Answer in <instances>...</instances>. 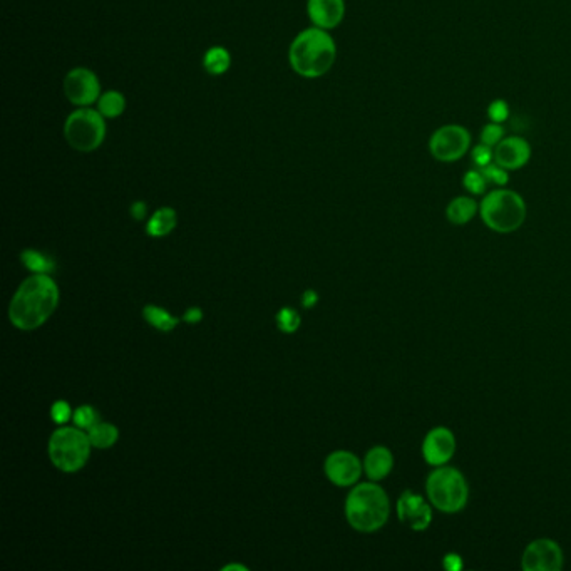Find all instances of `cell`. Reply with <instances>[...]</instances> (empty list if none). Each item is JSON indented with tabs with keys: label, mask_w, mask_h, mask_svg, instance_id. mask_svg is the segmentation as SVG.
I'll use <instances>...</instances> for the list:
<instances>
[{
	"label": "cell",
	"mask_w": 571,
	"mask_h": 571,
	"mask_svg": "<svg viewBox=\"0 0 571 571\" xmlns=\"http://www.w3.org/2000/svg\"><path fill=\"white\" fill-rule=\"evenodd\" d=\"M300 322L302 320H300L299 312L294 308L285 307L277 313V325L282 332H285V334H294V332L299 330Z\"/></svg>",
	"instance_id": "cell-25"
},
{
	"label": "cell",
	"mask_w": 571,
	"mask_h": 571,
	"mask_svg": "<svg viewBox=\"0 0 571 571\" xmlns=\"http://www.w3.org/2000/svg\"><path fill=\"white\" fill-rule=\"evenodd\" d=\"M531 160V146L519 136H507L494 148V163L507 171L521 169Z\"/></svg>",
	"instance_id": "cell-14"
},
{
	"label": "cell",
	"mask_w": 571,
	"mask_h": 571,
	"mask_svg": "<svg viewBox=\"0 0 571 571\" xmlns=\"http://www.w3.org/2000/svg\"><path fill=\"white\" fill-rule=\"evenodd\" d=\"M59 303V289L47 273H35L22 282L13 295L8 318L19 330H35L52 315Z\"/></svg>",
	"instance_id": "cell-1"
},
{
	"label": "cell",
	"mask_w": 571,
	"mask_h": 571,
	"mask_svg": "<svg viewBox=\"0 0 571 571\" xmlns=\"http://www.w3.org/2000/svg\"><path fill=\"white\" fill-rule=\"evenodd\" d=\"M118 429L116 426L107 424V422H97L92 429H89V439L92 446L97 449H107L118 440Z\"/></svg>",
	"instance_id": "cell-21"
},
{
	"label": "cell",
	"mask_w": 571,
	"mask_h": 571,
	"mask_svg": "<svg viewBox=\"0 0 571 571\" xmlns=\"http://www.w3.org/2000/svg\"><path fill=\"white\" fill-rule=\"evenodd\" d=\"M456 452V438L447 427H434L431 429L422 443V456L429 466H444L452 459Z\"/></svg>",
	"instance_id": "cell-12"
},
{
	"label": "cell",
	"mask_w": 571,
	"mask_h": 571,
	"mask_svg": "<svg viewBox=\"0 0 571 571\" xmlns=\"http://www.w3.org/2000/svg\"><path fill=\"white\" fill-rule=\"evenodd\" d=\"M479 211V205L471 196H456L446 208V218L456 227L467 224Z\"/></svg>",
	"instance_id": "cell-17"
},
{
	"label": "cell",
	"mask_w": 571,
	"mask_h": 571,
	"mask_svg": "<svg viewBox=\"0 0 571 571\" xmlns=\"http://www.w3.org/2000/svg\"><path fill=\"white\" fill-rule=\"evenodd\" d=\"M106 118L92 107H78L67 116L64 138L73 150L92 152L99 150L106 138Z\"/></svg>",
	"instance_id": "cell-7"
},
{
	"label": "cell",
	"mask_w": 571,
	"mask_h": 571,
	"mask_svg": "<svg viewBox=\"0 0 571 571\" xmlns=\"http://www.w3.org/2000/svg\"><path fill=\"white\" fill-rule=\"evenodd\" d=\"M230 66H232V54L228 49H224L222 46H215L210 47L208 51L205 52L203 67L208 74L222 76L224 73H228Z\"/></svg>",
	"instance_id": "cell-19"
},
{
	"label": "cell",
	"mask_w": 571,
	"mask_h": 571,
	"mask_svg": "<svg viewBox=\"0 0 571 571\" xmlns=\"http://www.w3.org/2000/svg\"><path fill=\"white\" fill-rule=\"evenodd\" d=\"M143 315H145V320L150 322L152 327L158 328L161 332H169L173 330L174 327L178 325V318H174L169 312H166L164 308L156 307V305H148L143 310Z\"/></svg>",
	"instance_id": "cell-22"
},
{
	"label": "cell",
	"mask_w": 571,
	"mask_h": 571,
	"mask_svg": "<svg viewBox=\"0 0 571 571\" xmlns=\"http://www.w3.org/2000/svg\"><path fill=\"white\" fill-rule=\"evenodd\" d=\"M201 318H203V312H201V310H200V308H196V307L190 308V310H188L186 313H184V320H186V322H190V323H196V322H200Z\"/></svg>",
	"instance_id": "cell-34"
},
{
	"label": "cell",
	"mask_w": 571,
	"mask_h": 571,
	"mask_svg": "<svg viewBox=\"0 0 571 571\" xmlns=\"http://www.w3.org/2000/svg\"><path fill=\"white\" fill-rule=\"evenodd\" d=\"M325 474L337 486H352L362 474V462L349 451H335L327 457Z\"/></svg>",
	"instance_id": "cell-13"
},
{
	"label": "cell",
	"mask_w": 571,
	"mask_h": 571,
	"mask_svg": "<svg viewBox=\"0 0 571 571\" xmlns=\"http://www.w3.org/2000/svg\"><path fill=\"white\" fill-rule=\"evenodd\" d=\"M307 13L313 25L332 30L344 20L345 2L344 0H308Z\"/></svg>",
	"instance_id": "cell-15"
},
{
	"label": "cell",
	"mask_w": 571,
	"mask_h": 571,
	"mask_svg": "<svg viewBox=\"0 0 571 571\" xmlns=\"http://www.w3.org/2000/svg\"><path fill=\"white\" fill-rule=\"evenodd\" d=\"M471 150V133L464 126L446 124L429 139L431 156L439 163H456Z\"/></svg>",
	"instance_id": "cell-8"
},
{
	"label": "cell",
	"mask_w": 571,
	"mask_h": 571,
	"mask_svg": "<svg viewBox=\"0 0 571 571\" xmlns=\"http://www.w3.org/2000/svg\"><path fill=\"white\" fill-rule=\"evenodd\" d=\"M505 133L506 131H505V128H503V124L493 123V121H491V123H488L483 128L479 139H481V143H483V145L496 148L499 143H501L503 139H505Z\"/></svg>",
	"instance_id": "cell-27"
},
{
	"label": "cell",
	"mask_w": 571,
	"mask_h": 571,
	"mask_svg": "<svg viewBox=\"0 0 571 571\" xmlns=\"http://www.w3.org/2000/svg\"><path fill=\"white\" fill-rule=\"evenodd\" d=\"M479 169H481V173L486 176L488 183H493V184H496V186H501V188H505L506 184L510 183V173H507V169L496 164L494 161L491 164L484 166V168H479Z\"/></svg>",
	"instance_id": "cell-28"
},
{
	"label": "cell",
	"mask_w": 571,
	"mask_h": 571,
	"mask_svg": "<svg viewBox=\"0 0 571 571\" xmlns=\"http://www.w3.org/2000/svg\"><path fill=\"white\" fill-rule=\"evenodd\" d=\"M444 568L451 570V571L461 570L462 568L461 556L456 555V553H449V555L444 556Z\"/></svg>",
	"instance_id": "cell-32"
},
{
	"label": "cell",
	"mask_w": 571,
	"mask_h": 571,
	"mask_svg": "<svg viewBox=\"0 0 571 571\" xmlns=\"http://www.w3.org/2000/svg\"><path fill=\"white\" fill-rule=\"evenodd\" d=\"M488 116L493 123L503 124L510 118V104L505 99H494L491 104L488 106Z\"/></svg>",
	"instance_id": "cell-30"
},
{
	"label": "cell",
	"mask_w": 571,
	"mask_h": 571,
	"mask_svg": "<svg viewBox=\"0 0 571 571\" xmlns=\"http://www.w3.org/2000/svg\"><path fill=\"white\" fill-rule=\"evenodd\" d=\"M563 550L550 538H539L524 548L521 566L524 571H560L563 568Z\"/></svg>",
	"instance_id": "cell-10"
},
{
	"label": "cell",
	"mask_w": 571,
	"mask_h": 571,
	"mask_svg": "<svg viewBox=\"0 0 571 571\" xmlns=\"http://www.w3.org/2000/svg\"><path fill=\"white\" fill-rule=\"evenodd\" d=\"M20 260L27 268L35 273H49L56 268V263L51 256L40 253L37 250H24L20 253Z\"/></svg>",
	"instance_id": "cell-23"
},
{
	"label": "cell",
	"mask_w": 571,
	"mask_h": 571,
	"mask_svg": "<svg viewBox=\"0 0 571 571\" xmlns=\"http://www.w3.org/2000/svg\"><path fill=\"white\" fill-rule=\"evenodd\" d=\"M390 515L389 496L375 481L362 483L349 493L345 516L355 531L374 533L387 523Z\"/></svg>",
	"instance_id": "cell-3"
},
{
	"label": "cell",
	"mask_w": 571,
	"mask_h": 571,
	"mask_svg": "<svg viewBox=\"0 0 571 571\" xmlns=\"http://www.w3.org/2000/svg\"><path fill=\"white\" fill-rule=\"evenodd\" d=\"M394 467V456L387 447L375 446L367 452L363 459V471L371 481H380L387 478Z\"/></svg>",
	"instance_id": "cell-16"
},
{
	"label": "cell",
	"mask_w": 571,
	"mask_h": 571,
	"mask_svg": "<svg viewBox=\"0 0 571 571\" xmlns=\"http://www.w3.org/2000/svg\"><path fill=\"white\" fill-rule=\"evenodd\" d=\"M96 104L97 111L101 112L106 119H114L119 118V116L126 111V97L123 92L111 89V91L102 92L101 96H99Z\"/></svg>",
	"instance_id": "cell-20"
},
{
	"label": "cell",
	"mask_w": 571,
	"mask_h": 571,
	"mask_svg": "<svg viewBox=\"0 0 571 571\" xmlns=\"http://www.w3.org/2000/svg\"><path fill=\"white\" fill-rule=\"evenodd\" d=\"M176 222H178L176 211H174L173 208H169V206H164V208L156 210L155 213L151 215V218L148 220L146 232H148V235H151L155 238L166 236L168 233L174 230Z\"/></svg>",
	"instance_id": "cell-18"
},
{
	"label": "cell",
	"mask_w": 571,
	"mask_h": 571,
	"mask_svg": "<svg viewBox=\"0 0 571 571\" xmlns=\"http://www.w3.org/2000/svg\"><path fill=\"white\" fill-rule=\"evenodd\" d=\"M397 516L412 531H426L433 523V507L421 494L407 489L399 496Z\"/></svg>",
	"instance_id": "cell-11"
},
{
	"label": "cell",
	"mask_w": 571,
	"mask_h": 571,
	"mask_svg": "<svg viewBox=\"0 0 571 571\" xmlns=\"http://www.w3.org/2000/svg\"><path fill=\"white\" fill-rule=\"evenodd\" d=\"M91 439L80 427H61L49 440V457L57 469L76 473L85 466L91 454Z\"/></svg>",
	"instance_id": "cell-6"
},
{
	"label": "cell",
	"mask_w": 571,
	"mask_h": 571,
	"mask_svg": "<svg viewBox=\"0 0 571 571\" xmlns=\"http://www.w3.org/2000/svg\"><path fill=\"white\" fill-rule=\"evenodd\" d=\"M64 94L71 104L91 107L101 96L99 78L88 67H74L64 78Z\"/></svg>",
	"instance_id": "cell-9"
},
{
	"label": "cell",
	"mask_w": 571,
	"mask_h": 571,
	"mask_svg": "<svg viewBox=\"0 0 571 571\" xmlns=\"http://www.w3.org/2000/svg\"><path fill=\"white\" fill-rule=\"evenodd\" d=\"M471 158H473L476 168H484V166L491 164L494 161V150L491 146L479 143L478 146L471 150Z\"/></svg>",
	"instance_id": "cell-29"
},
{
	"label": "cell",
	"mask_w": 571,
	"mask_h": 571,
	"mask_svg": "<svg viewBox=\"0 0 571 571\" xmlns=\"http://www.w3.org/2000/svg\"><path fill=\"white\" fill-rule=\"evenodd\" d=\"M317 300H318V295H317L313 290H307V291H305V294H303V296H302L303 307H307V308L313 307V305L317 303Z\"/></svg>",
	"instance_id": "cell-35"
},
{
	"label": "cell",
	"mask_w": 571,
	"mask_h": 571,
	"mask_svg": "<svg viewBox=\"0 0 571 571\" xmlns=\"http://www.w3.org/2000/svg\"><path fill=\"white\" fill-rule=\"evenodd\" d=\"M73 419H74V424L80 427V429L89 431L97 424L99 416L91 406H80L79 409H76Z\"/></svg>",
	"instance_id": "cell-26"
},
{
	"label": "cell",
	"mask_w": 571,
	"mask_h": 571,
	"mask_svg": "<svg viewBox=\"0 0 571 571\" xmlns=\"http://www.w3.org/2000/svg\"><path fill=\"white\" fill-rule=\"evenodd\" d=\"M223 570H224V571H230V570H241V571H245L246 568H245V566H241V565H228V566H224Z\"/></svg>",
	"instance_id": "cell-36"
},
{
	"label": "cell",
	"mask_w": 571,
	"mask_h": 571,
	"mask_svg": "<svg viewBox=\"0 0 571 571\" xmlns=\"http://www.w3.org/2000/svg\"><path fill=\"white\" fill-rule=\"evenodd\" d=\"M148 213V206L145 201H134L131 205V217L134 220H138V222H141V220H145Z\"/></svg>",
	"instance_id": "cell-33"
},
{
	"label": "cell",
	"mask_w": 571,
	"mask_h": 571,
	"mask_svg": "<svg viewBox=\"0 0 571 571\" xmlns=\"http://www.w3.org/2000/svg\"><path fill=\"white\" fill-rule=\"evenodd\" d=\"M429 503L443 512L464 510L469 499V486L461 471L451 466H438L426 481Z\"/></svg>",
	"instance_id": "cell-5"
},
{
	"label": "cell",
	"mask_w": 571,
	"mask_h": 571,
	"mask_svg": "<svg viewBox=\"0 0 571 571\" xmlns=\"http://www.w3.org/2000/svg\"><path fill=\"white\" fill-rule=\"evenodd\" d=\"M51 417L57 424H66L71 419V406L64 401L56 402L51 409Z\"/></svg>",
	"instance_id": "cell-31"
},
{
	"label": "cell",
	"mask_w": 571,
	"mask_h": 571,
	"mask_svg": "<svg viewBox=\"0 0 571 571\" xmlns=\"http://www.w3.org/2000/svg\"><path fill=\"white\" fill-rule=\"evenodd\" d=\"M479 215L489 230L506 235L523 227L526 203L519 193L499 188L484 195L479 205Z\"/></svg>",
	"instance_id": "cell-4"
},
{
	"label": "cell",
	"mask_w": 571,
	"mask_h": 571,
	"mask_svg": "<svg viewBox=\"0 0 571 571\" xmlns=\"http://www.w3.org/2000/svg\"><path fill=\"white\" fill-rule=\"evenodd\" d=\"M337 59L335 40L328 30L310 27L291 40L289 61L296 74L307 79H317L332 69Z\"/></svg>",
	"instance_id": "cell-2"
},
{
	"label": "cell",
	"mask_w": 571,
	"mask_h": 571,
	"mask_svg": "<svg viewBox=\"0 0 571 571\" xmlns=\"http://www.w3.org/2000/svg\"><path fill=\"white\" fill-rule=\"evenodd\" d=\"M462 184L471 195L479 196V195H486V188H488V179L481 173L479 168L466 171L464 178H462Z\"/></svg>",
	"instance_id": "cell-24"
}]
</instances>
